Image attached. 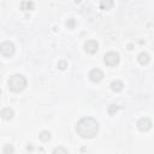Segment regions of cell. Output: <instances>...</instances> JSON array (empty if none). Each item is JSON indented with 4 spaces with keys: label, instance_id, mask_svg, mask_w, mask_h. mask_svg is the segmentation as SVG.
Segmentation results:
<instances>
[{
    "label": "cell",
    "instance_id": "obj_4",
    "mask_svg": "<svg viewBox=\"0 0 154 154\" xmlns=\"http://www.w3.org/2000/svg\"><path fill=\"white\" fill-rule=\"evenodd\" d=\"M0 52L4 57H11L14 53V45L10 41H5L0 46Z\"/></svg>",
    "mask_w": 154,
    "mask_h": 154
},
{
    "label": "cell",
    "instance_id": "obj_7",
    "mask_svg": "<svg viewBox=\"0 0 154 154\" xmlns=\"http://www.w3.org/2000/svg\"><path fill=\"white\" fill-rule=\"evenodd\" d=\"M89 78H90L91 82L99 83V82L103 78V72H102L100 69H93V70L89 72Z\"/></svg>",
    "mask_w": 154,
    "mask_h": 154
},
{
    "label": "cell",
    "instance_id": "obj_8",
    "mask_svg": "<svg viewBox=\"0 0 154 154\" xmlns=\"http://www.w3.org/2000/svg\"><path fill=\"white\" fill-rule=\"evenodd\" d=\"M13 116H14V112H13L12 108H10V107H5V108L1 109V118H2V119H5V120H10V119L13 118Z\"/></svg>",
    "mask_w": 154,
    "mask_h": 154
},
{
    "label": "cell",
    "instance_id": "obj_6",
    "mask_svg": "<svg viewBox=\"0 0 154 154\" xmlns=\"http://www.w3.org/2000/svg\"><path fill=\"white\" fill-rule=\"evenodd\" d=\"M99 49V43L94 40H88L85 43H84V51L89 54H94L96 53V51Z\"/></svg>",
    "mask_w": 154,
    "mask_h": 154
},
{
    "label": "cell",
    "instance_id": "obj_2",
    "mask_svg": "<svg viewBox=\"0 0 154 154\" xmlns=\"http://www.w3.org/2000/svg\"><path fill=\"white\" fill-rule=\"evenodd\" d=\"M7 84H8V88H10L11 91L19 93V91H22V90L25 89V87H26V79H25V77L23 75L16 73V75H13V76L10 77Z\"/></svg>",
    "mask_w": 154,
    "mask_h": 154
},
{
    "label": "cell",
    "instance_id": "obj_15",
    "mask_svg": "<svg viewBox=\"0 0 154 154\" xmlns=\"http://www.w3.org/2000/svg\"><path fill=\"white\" fill-rule=\"evenodd\" d=\"M13 152H14V148L12 146H10V144H7V146H5L2 148V153L4 154H6V153H13Z\"/></svg>",
    "mask_w": 154,
    "mask_h": 154
},
{
    "label": "cell",
    "instance_id": "obj_13",
    "mask_svg": "<svg viewBox=\"0 0 154 154\" xmlns=\"http://www.w3.org/2000/svg\"><path fill=\"white\" fill-rule=\"evenodd\" d=\"M38 137H40V140L42 142H48L52 136H51V132L49 131H41L40 135H38Z\"/></svg>",
    "mask_w": 154,
    "mask_h": 154
},
{
    "label": "cell",
    "instance_id": "obj_1",
    "mask_svg": "<svg viewBox=\"0 0 154 154\" xmlns=\"http://www.w3.org/2000/svg\"><path fill=\"white\" fill-rule=\"evenodd\" d=\"M76 131L83 138H93L99 131V123L91 117H84L77 122Z\"/></svg>",
    "mask_w": 154,
    "mask_h": 154
},
{
    "label": "cell",
    "instance_id": "obj_16",
    "mask_svg": "<svg viewBox=\"0 0 154 154\" xmlns=\"http://www.w3.org/2000/svg\"><path fill=\"white\" fill-rule=\"evenodd\" d=\"M53 153H54V154H55V153H63V154H67L69 152H67V149H66V148L58 147V148H54V149H53Z\"/></svg>",
    "mask_w": 154,
    "mask_h": 154
},
{
    "label": "cell",
    "instance_id": "obj_18",
    "mask_svg": "<svg viewBox=\"0 0 154 154\" xmlns=\"http://www.w3.org/2000/svg\"><path fill=\"white\" fill-rule=\"evenodd\" d=\"M67 67V63L65 61V60H60L59 63H58V69H60V70H65Z\"/></svg>",
    "mask_w": 154,
    "mask_h": 154
},
{
    "label": "cell",
    "instance_id": "obj_9",
    "mask_svg": "<svg viewBox=\"0 0 154 154\" xmlns=\"http://www.w3.org/2000/svg\"><path fill=\"white\" fill-rule=\"evenodd\" d=\"M137 60H138V63H140L141 65H147V64L150 61V55H149L148 53H146V52H142V53L138 54Z\"/></svg>",
    "mask_w": 154,
    "mask_h": 154
},
{
    "label": "cell",
    "instance_id": "obj_10",
    "mask_svg": "<svg viewBox=\"0 0 154 154\" xmlns=\"http://www.w3.org/2000/svg\"><path fill=\"white\" fill-rule=\"evenodd\" d=\"M111 89L113 90V91H116V93H118V91H122L123 90V87H124V84H123V82L122 81H119V79H116V81H113L112 83H111Z\"/></svg>",
    "mask_w": 154,
    "mask_h": 154
},
{
    "label": "cell",
    "instance_id": "obj_19",
    "mask_svg": "<svg viewBox=\"0 0 154 154\" xmlns=\"http://www.w3.org/2000/svg\"><path fill=\"white\" fill-rule=\"evenodd\" d=\"M132 47H134V46H132L131 43H130V45H128V48H129V49H132Z\"/></svg>",
    "mask_w": 154,
    "mask_h": 154
},
{
    "label": "cell",
    "instance_id": "obj_20",
    "mask_svg": "<svg viewBox=\"0 0 154 154\" xmlns=\"http://www.w3.org/2000/svg\"><path fill=\"white\" fill-rule=\"evenodd\" d=\"M79 1H81V0H76V2H79Z\"/></svg>",
    "mask_w": 154,
    "mask_h": 154
},
{
    "label": "cell",
    "instance_id": "obj_5",
    "mask_svg": "<svg viewBox=\"0 0 154 154\" xmlns=\"http://www.w3.org/2000/svg\"><path fill=\"white\" fill-rule=\"evenodd\" d=\"M136 125H137V128H138L140 131L147 132V131H149V130L152 129V125H153V124H152V120H150L149 118L143 117V118H140V119L137 120Z\"/></svg>",
    "mask_w": 154,
    "mask_h": 154
},
{
    "label": "cell",
    "instance_id": "obj_12",
    "mask_svg": "<svg viewBox=\"0 0 154 154\" xmlns=\"http://www.w3.org/2000/svg\"><path fill=\"white\" fill-rule=\"evenodd\" d=\"M113 0H100V7L102 10H109L113 7Z\"/></svg>",
    "mask_w": 154,
    "mask_h": 154
},
{
    "label": "cell",
    "instance_id": "obj_17",
    "mask_svg": "<svg viewBox=\"0 0 154 154\" xmlns=\"http://www.w3.org/2000/svg\"><path fill=\"white\" fill-rule=\"evenodd\" d=\"M75 25H76V22H75L72 18L67 19V22H66V26H67V28H70V29H73V28H75Z\"/></svg>",
    "mask_w": 154,
    "mask_h": 154
},
{
    "label": "cell",
    "instance_id": "obj_3",
    "mask_svg": "<svg viewBox=\"0 0 154 154\" xmlns=\"http://www.w3.org/2000/svg\"><path fill=\"white\" fill-rule=\"evenodd\" d=\"M119 60H120V58H119V54L117 52H108L103 57V61L108 66H116V65H118L119 64Z\"/></svg>",
    "mask_w": 154,
    "mask_h": 154
},
{
    "label": "cell",
    "instance_id": "obj_11",
    "mask_svg": "<svg viewBox=\"0 0 154 154\" xmlns=\"http://www.w3.org/2000/svg\"><path fill=\"white\" fill-rule=\"evenodd\" d=\"M34 2L32 1H22L20 4V10L23 11H32L34 10Z\"/></svg>",
    "mask_w": 154,
    "mask_h": 154
},
{
    "label": "cell",
    "instance_id": "obj_14",
    "mask_svg": "<svg viewBox=\"0 0 154 154\" xmlns=\"http://www.w3.org/2000/svg\"><path fill=\"white\" fill-rule=\"evenodd\" d=\"M119 108H120V107H119L118 105H109L108 108H107V112H108L109 116H114V114L119 111Z\"/></svg>",
    "mask_w": 154,
    "mask_h": 154
}]
</instances>
